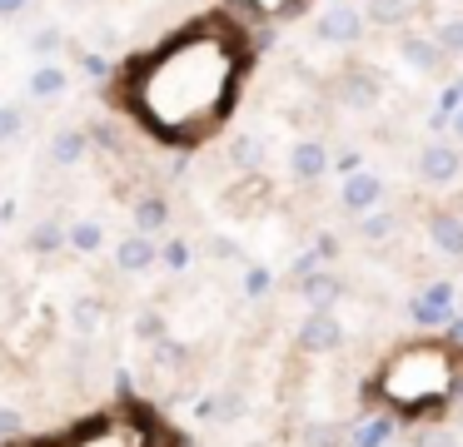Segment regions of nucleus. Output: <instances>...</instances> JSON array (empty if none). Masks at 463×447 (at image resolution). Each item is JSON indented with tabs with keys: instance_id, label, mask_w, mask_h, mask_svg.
<instances>
[{
	"instance_id": "1",
	"label": "nucleus",
	"mask_w": 463,
	"mask_h": 447,
	"mask_svg": "<svg viewBox=\"0 0 463 447\" xmlns=\"http://www.w3.org/2000/svg\"><path fill=\"white\" fill-rule=\"evenodd\" d=\"M250 75L244 25L224 10L180 25L170 40L135 55L115 79V99L160 144L194 149L220 135Z\"/></svg>"
},
{
	"instance_id": "2",
	"label": "nucleus",
	"mask_w": 463,
	"mask_h": 447,
	"mask_svg": "<svg viewBox=\"0 0 463 447\" xmlns=\"http://www.w3.org/2000/svg\"><path fill=\"white\" fill-rule=\"evenodd\" d=\"M458 393H463V348L439 343V338L403 343L399 353L383 358V368L369 383V403H379L393 417H409V423L443 413Z\"/></svg>"
},
{
	"instance_id": "3",
	"label": "nucleus",
	"mask_w": 463,
	"mask_h": 447,
	"mask_svg": "<svg viewBox=\"0 0 463 447\" xmlns=\"http://www.w3.org/2000/svg\"><path fill=\"white\" fill-rule=\"evenodd\" d=\"M334 99L344 109H379L383 99V79L369 65H344V75L334 79Z\"/></svg>"
},
{
	"instance_id": "4",
	"label": "nucleus",
	"mask_w": 463,
	"mask_h": 447,
	"mask_svg": "<svg viewBox=\"0 0 463 447\" xmlns=\"http://www.w3.org/2000/svg\"><path fill=\"white\" fill-rule=\"evenodd\" d=\"M463 174V149L449 144V139H433V144L419 149V179L429 189H449L453 179Z\"/></svg>"
},
{
	"instance_id": "5",
	"label": "nucleus",
	"mask_w": 463,
	"mask_h": 447,
	"mask_svg": "<svg viewBox=\"0 0 463 447\" xmlns=\"http://www.w3.org/2000/svg\"><path fill=\"white\" fill-rule=\"evenodd\" d=\"M364 10L359 5H349V0H334L329 10H324L319 20H314V35L324 40V45H354V40L364 35Z\"/></svg>"
},
{
	"instance_id": "6",
	"label": "nucleus",
	"mask_w": 463,
	"mask_h": 447,
	"mask_svg": "<svg viewBox=\"0 0 463 447\" xmlns=\"http://www.w3.org/2000/svg\"><path fill=\"white\" fill-rule=\"evenodd\" d=\"M344 323L334 318V308H314L309 318H304V328H299V348L304 353H339L344 348Z\"/></svg>"
},
{
	"instance_id": "7",
	"label": "nucleus",
	"mask_w": 463,
	"mask_h": 447,
	"mask_svg": "<svg viewBox=\"0 0 463 447\" xmlns=\"http://www.w3.org/2000/svg\"><path fill=\"white\" fill-rule=\"evenodd\" d=\"M399 60L413 70V75H439L449 60H443V50L433 45V35L429 30H403L399 35Z\"/></svg>"
},
{
	"instance_id": "8",
	"label": "nucleus",
	"mask_w": 463,
	"mask_h": 447,
	"mask_svg": "<svg viewBox=\"0 0 463 447\" xmlns=\"http://www.w3.org/2000/svg\"><path fill=\"white\" fill-rule=\"evenodd\" d=\"M409 318H413L419 328H443V323H453V288H449V284L423 288V293L409 303Z\"/></svg>"
},
{
	"instance_id": "9",
	"label": "nucleus",
	"mask_w": 463,
	"mask_h": 447,
	"mask_svg": "<svg viewBox=\"0 0 463 447\" xmlns=\"http://www.w3.org/2000/svg\"><path fill=\"white\" fill-rule=\"evenodd\" d=\"M339 199H344V209H349V214H364V209L383 204V179L369 174V169H349V174H344Z\"/></svg>"
},
{
	"instance_id": "10",
	"label": "nucleus",
	"mask_w": 463,
	"mask_h": 447,
	"mask_svg": "<svg viewBox=\"0 0 463 447\" xmlns=\"http://www.w3.org/2000/svg\"><path fill=\"white\" fill-rule=\"evenodd\" d=\"M289 174L299 179V184H319V179L329 174V149H324V139H299V144L289 149Z\"/></svg>"
},
{
	"instance_id": "11",
	"label": "nucleus",
	"mask_w": 463,
	"mask_h": 447,
	"mask_svg": "<svg viewBox=\"0 0 463 447\" xmlns=\"http://www.w3.org/2000/svg\"><path fill=\"white\" fill-rule=\"evenodd\" d=\"M160 264V244H155L150 234H125L120 244H115V268L120 274H145V268Z\"/></svg>"
},
{
	"instance_id": "12",
	"label": "nucleus",
	"mask_w": 463,
	"mask_h": 447,
	"mask_svg": "<svg viewBox=\"0 0 463 447\" xmlns=\"http://www.w3.org/2000/svg\"><path fill=\"white\" fill-rule=\"evenodd\" d=\"M299 293L309 298V308H334L344 298V278L334 268H309V274H299Z\"/></svg>"
},
{
	"instance_id": "13",
	"label": "nucleus",
	"mask_w": 463,
	"mask_h": 447,
	"mask_svg": "<svg viewBox=\"0 0 463 447\" xmlns=\"http://www.w3.org/2000/svg\"><path fill=\"white\" fill-rule=\"evenodd\" d=\"M429 238H433V248H439V254L463 258V219H458V214L439 209V214L429 219Z\"/></svg>"
},
{
	"instance_id": "14",
	"label": "nucleus",
	"mask_w": 463,
	"mask_h": 447,
	"mask_svg": "<svg viewBox=\"0 0 463 447\" xmlns=\"http://www.w3.org/2000/svg\"><path fill=\"white\" fill-rule=\"evenodd\" d=\"M65 89H71V70H65V65L41 60V65L31 70V95H35V99H61Z\"/></svg>"
},
{
	"instance_id": "15",
	"label": "nucleus",
	"mask_w": 463,
	"mask_h": 447,
	"mask_svg": "<svg viewBox=\"0 0 463 447\" xmlns=\"http://www.w3.org/2000/svg\"><path fill=\"white\" fill-rule=\"evenodd\" d=\"M90 154V129H61V135L51 139V159L55 164H80V159Z\"/></svg>"
},
{
	"instance_id": "16",
	"label": "nucleus",
	"mask_w": 463,
	"mask_h": 447,
	"mask_svg": "<svg viewBox=\"0 0 463 447\" xmlns=\"http://www.w3.org/2000/svg\"><path fill=\"white\" fill-rule=\"evenodd\" d=\"M170 224V199L165 194H145L140 204H135V234H160V228Z\"/></svg>"
},
{
	"instance_id": "17",
	"label": "nucleus",
	"mask_w": 463,
	"mask_h": 447,
	"mask_svg": "<svg viewBox=\"0 0 463 447\" xmlns=\"http://www.w3.org/2000/svg\"><path fill=\"white\" fill-rule=\"evenodd\" d=\"M393 228H399V214L383 209V204H373V209H364V214H359V238H364V244H383Z\"/></svg>"
},
{
	"instance_id": "18",
	"label": "nucleus",
	"mask_w": 463,
	"mask_h": 447,
	"mask_svg": "<svg viewBox=\"0 0 463 447\" xmlns=\"http://www.w3.org/2000/svg\"><path fill=\"white\" fill-rule=\"evenodd\" d=\"M409 15H413L409 0H364V20H369V25L399 30V25H409Z\"/></svg>"
},
{
	"instance_id": "19",
	"label": "nucleus",
	"mask_w": 463,
	"mask_h": 447,
	"mask_svg": "<svg viewBox=\"0 0 463 447\" xmlns=\"http://www.w3.org/2000/svg\"><path fill=\"white\" fill-rule=\"evenodd\" d=\"M230 5L250 10V15H260V20H294V15L309 10V0H230Z\"/></svg>"
},
{
	"instance_id": "20",
	"label": "nucleus",
	"mask_w": 463,
	"mask_h": 447,
	"mask_svg": "<svg viewBox=\"0 0 463 447\" xmlns=\"http://www.w3.org/2000/svg\"><path fill=\"white\" fill-rule=\"evenodd\" d=\"M389 437H393V413H379V417L354 427V433L344 437V447H383Z\"/></svg>"
},
{
	"instance_id": "21",
	"label": "nucleus",
	"mask_w": 463,
	"mask_h": 447,
	"mask_svg": "<svg viewBox=\"0 0 463 447\" xmlns=\"http://www.w3.org/2000/svg\"><path fill=\"white\" fill-rule=\"evenodd\" d=\"M65 248H75V254H100V248H105V228L95 224V219H80V224L65 228Z\"/></svg>"
},
{
	"instance_id": "22",
	"label": "nucleus",
	"mask_w": 463,
	"mask_h": 447,
	"mask_svg": "<svg viewBox=\"0 0 463 447\" xmlns=\"http://www.w3.org/2000/svg\"><path fill=\"white\" fill-rule=\"evenodd\" d=\"M429 35H433V45L443 50V60H458V55H463V15L439 20V25L429 30Z\"/></svg>"
},
{
	"instance_id": "23",
	"label": "nucleus",
	"mask_w": 463,
	"mask_h": 447,
	"mask_svg": "<svg viewBox=\"0 0 463 447\" xmlns=\"http://www.w3.org/2000/svg\"><path fill=\"white\" fill-rule=\"evenodd\" d=\"M25 244H31V254H55V248H65V228L55 224V219H41V224L25 234Z\"/></svg>"
},
{
	"instance_id": "24",
	"label": "nucleus",
	"mask_w": 463,
	"mask_h": 447,
	"mask_svg": "<svg viewBox=\"0 0 463 447\" xmlns=\"http://www.w3.org/2000/svg\"><path fill=\"white\" fill-rule=\"evenodd\" d=\"M25 135V105H0V144H15Z\"/></svg>"
},
{
	"instance_id": "25",
	"label": "nucleus",
	"mask_w": 463,
	"mask_h": 447,
	"mask_svg": "<svg viewBox=\"0 0 463 447\" xmlns=\"http://www.w3.org/2000/svg\"><path fill=\"white\" fill-rule=\"evenodd\" d=\"M31 50H35L41 60H55V55L65 50V35H61V25H41V30L31 35Z\"/></svg>"
},
{
	"instance_id": "26",
	"label": "nucleus",
	"mask_w": 463,
	"mask_h": 447,
	"mask_svg": "<svg viewBox=\"0 0 463 447\" xmlns=\"http://www.w3.org/2000/svg\"><path fill=\"white\" fill-rule=\"evenodd\" d=\"M230 164L234 169H260V139H254V135L234 139V144H230Z\"/></svg>"
},
{
	"instance_id": "27",
	"label": "nucleus",
	"mask_w": 463,
	"mask_h": 447,
	"mask_svg": "<svg viewBox=\"0 0 463 447\" xmlns=\"http://www.w3.org/2000/svg\"><path fill=\"white\" fill-rule=\"evenodd\" d=\"M413 447H458V433H453V427H439V423H429V427H419V437H413Z\"/></svg>"
},
{
	"instance_id": "28",
	"label": "nucleus",
	"mask_w": 463,
	"mask_h": 447,
	"mask_svg": "<svg viewBox=\"0 0 463 447\" xmlns=\"http://www.w3.org/2000/svg\"><path fill=\"white\" fill-rule=\"evenodd\" d=\"M71 323L80 328V333H95V328H100V303H95V298H80V303L71 308Z\"/></svg>"
},
{
	"instance_id": "29",
	"label": "nucleus",
	"mask_w": 463,
	"mask_h": 447,
	"mask_svg": "<svg viewBox=\"0 0 463 447\" xmlns=\"http://www.w3.org/2000/svg\"><path fill=\"white\" fill-rule=\"evenodd\" d=\"M304 447H344V427H334V423H319V427H309V437H304Z\"/></svg>"
},
{
	"instance_id": "30",
	"label": "nucleus",
	"mask_w": 463,
	"mask_h": 447,
	"mask_svg": "<svg viewBox=\"0 0 463 447\" xmlns=\"http://www.w3.org/2000/svg\"><path fill=\"white\" fill-rule=\"evenodd\" d=\"M160 258L170 268H190V244H184V238H170V244L160 248Z\"/></svg>"
},
{
	"instance_id": "31",
	"label": "nucleus",
	"mask_w": 463,
	"mask_h": 447,
	"mask_svg": "<svg viewBox=\"0 0 463 447\" xmlns=\"http://www.w3.org/2000/svg\"><path fill=\"white\" fill-rule=\"evenodd\" d=\"M25 427V417H21V407H0V437H15Z\"/></svg>"
},
{
	"instance_id": "32",
	"label": "nucleus",
	"mask_w": 463,
	"mask_h": 447,
	"mask_svg": "<svg viewBox=\"0 0 463 447\" xmlns=\"http://www.w3.org/2000/svg\"><path fill=\"white\" fill-rule=\"evenodd\" d=\"M80 70H85V75H90V79H105V75H110V65H105L100 55H90V50H85V55H80Z\"/></svg>"
},
{
	"instance_id": "33",
	"label": "nucleus",
	"mask_w": 463,
	"mask_h": 447,
	"mask_svg": "<svg viewBox=\"0 0 463 447\" xmlns=\"http://www.w3.org/2000/svg\"><path fill=\"white\" fill-rule=\"evenodd\" d=\"M264 288H269V274H264V268H250V278H244V293H264Z\"/></svg>"
},
{
	"instance_id": "34",
	"label": "nucleus",
	"mask_w": 463,
	"mask_h": 447,
	"mask_svg": "<svg viewBox=\"0 0 463 447\" xmlns=\"http://www.w3.org/2000/svg\"><path fill=\"white\" fill-rule=\"evenodd\" d=\"M135 328H140V338H155V333H160V318H155V313H140V323H135Z\"/></svg>"
},
{
	"instance_id": "35",
	"label": "nucleus",
	"mask_w": 463,
	"mask_h": 447,
	"mask_svg": "<svg viewBox=\"0 0 463 447\" xmlns=\"http://www.w3.org/2000/svg\"><path fill=\"white\" fill-rule=\"evenodd\" d=\"M25 5H31V0H0V20H11V15H21Z\"/></svg>"
},
{
	"instance_id": "36",
	"label": "nucleus",
	"mask_w": 463,
	"mask_h": 447,
	"mask_svg": "<svg viewBox=\"0 0 463 447\" xmlns=\"http://www.w3.org/2000/svg\"><path fill=\"white\" fill-rule=\"evenodd\" d=\"M210 254L214 258H234V244H230V238H210Z\"/></svg>"
},
{
	"instance_id": "37",
	"label": "nucleus",
	"mask_w": 463,
	"mask_h": 447,
	"mask_svg": "<svg viewBox=\"0 0 463 447\" xmlns=\"http://www.w3.org/2000/svg\"><path fill=\"white\" fill-rule=\"evenodd\" d=\"M453 135L463 139V109H458V115H453Z\"/></svg>"
},
{
	"instance_id": "38",
	"label": "nucleus",
	"mask_w": 463,
	"mask_h": 447,
	"mask_svg": "<svg viewBox=\"0 0 463 447\" xmlns=\"http://www.w3.org/2000/svg\"><path fill=\"white\" fill-rule=\"evenodd\" d=\"M75 5H90V0H75Z\"/></svg>"
}]
</instances>
